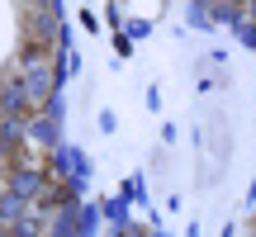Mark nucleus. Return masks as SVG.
Wrapping results in <instances>:
<instances>
[{"mask_svg": "<svg viewBox=\"0 0 256 237\" xmlns=\"http://www.w3.org/2000/svg\"><path fill=\"white\" fill-rule=\"evenodd\" d=\"M0 110H24V86H10V90H5V100H0Z\"/></svg>", "mask_w": 256, "mask_h": 237, "instance_id": "1", "label": "nucleus"}]
</instances>
